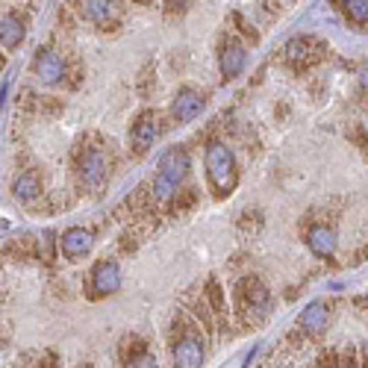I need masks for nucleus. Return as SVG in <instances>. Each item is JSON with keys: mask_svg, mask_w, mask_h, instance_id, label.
I'll return each instance as SVG.
<instances>
[{"mask_svg": "<svg viewBox=\"0 0 368 368\" xmlns=\"http://www.w3.org/2000/svg\"><path fill=\"white\" fill-rule=\"evenodd\" d=\"M344 15L353 24H368V0H344Z\"/></svg>", "mask_w": 368, "mask_h": 368, "instance_id": "nucleus-19", "label": "nucleus"}, {"mask_svg": "<svg viewBox=\"0 0 368 368\" xmlns=\"http://www.w3.org/2000/svg\"><path fill=\"white\" fill-rule=\"evenodd\" d=\"M248 65V50L245 44H239L236 39H227L218 50V68H221V77L224 80H236Z\"/></svg>", "mask_w": 368, "mask_h": 368, "instance_id": "nucleus-13", "label": "nucleus"}, {"mask_svg": "<svg viewBox=\"0 0 368 368\" xmlns=\"http://www.w3.org/2000/svg\"><path fill=\"white\" fill-rule=\"evenodd\" d=\"M360 86H362V89H368V62H365V68H362V74H360Z\"/></svg>", "mask_w": 368, "mask_h": 368, "instance_id": "nucleus-23", "label": "nucleus"}, {"mask_svg": "<svg viewBox=\"0 0 368 368\" xmlns=\"http://www.w3.org/2000/svg\"><path fill=\"white\" fill-rule=\"evenodd\" d=\"M171 356L174 362L183 368H198L206 360V348H203V339L198 330H180L174 342H171Z\"/></svg>", "mask_w": 368, "mask_h": 368, "instance_id": "nucleus-5", "label": "nucleus"}, {"mask_svg": "<svg viewBox=\"0 0 368 368\" xmlns=\"http://www.w3.org/2000/svg\"><path fill=\"white\" fill-rule=\"evenodd\" d=\"M77 171H80V180H83V186L98 192L107 186L109 180V156L103 147H86V151H80V159H77Z\"/></svg>", "mask_w": 368, "mask_h": 368, "instance_id": "nucleus-3", "label": "nucleus"}, {"mask_svg": "<svg viewBox=\"0 0 368 368\" xmlns=\"http://www.w3.org/2000/svg\"><path fill=\"white\" fill-rule=\"evenodd\" d=\"M301 333L309 339H321L327 333L330 327V306L324 301H313L309 306H304V313H301Z\"/></svg>", "mask_w": 368, "mask_h": 368, "instance_id": "nucleus-14", "label": "nucleus"}, {"mask_svg": "<svg viewBox=\"0 0 368 368\" xmlns=\"http://www.w3.org/2000/svg\"><path fill=\"white\" fill-rule=\"evenodd\" d=\"M306 245H309V250H313L315 257L330 259L333 254H336V245H339L336 230H333L330 224H313L306 230Z\"/></svg>", "mask_w": 368, "mask_h": 368, "instance_id": "nucleus-15", "label": "nucleus"}, {"mask_svg": "<svg viewBox=\"0 0 368 368\" xmlns=\"http://www.w3.org/2000/svg\"><path fill=\"white\" fill-rule=\"evenodd\" d=\"M194 0H165V15H186Z\"/></svg>", "mask_w": 368, "mask_h": 368, "instance_id": "nucleus-21", "label": "nucleus"}, {"mask_svg": "<svg viewBox=\"0 0 368 368\" xmlns=\"http://www.w3.org/2000/svg\"><path fill=\"white\" fill-rule=\"evenodd\" d=\"M27 39V24H24V18H18V15H3L0 18V48H6V50H18L21 44H24Z\"/></svg>", "mask_w": 368, "mask_h": 368, "instance_id": "nucleus-16", "label": "nucleus"}, {"mask_svg": "<svg viewBox=\"0 0 368 368\" xmlns=\"http://www.w3.org/2000/svg\"><path fill=\"white\" fill-rule=\"evenodd\" d=\"M336 3H344V0H336Z\"/></svg>", "mask_w": 368, "mask_h": 368, "instance_id": "nucleus-28", "label": "nucleus"}, {"mask_svg": "<svg viewBox=\"0 0 368 368\" xmlns=\"http://www.w3.org/2000/svg\"><path fill=\"white\" fill-rule=\"evenodd\" d=\"M203 103L206 100H203V95L198 89H189V86L180 89L174 103H171V118H174L177 124H189L203 112Z\"/></svg>", "mask_w": 368, "mask_h": 368, "instance_id": "nucleus-12", "label": "nucleus"}, {"mask_svg": "<svg viewBox=\"0 0 368 368\" xmlns=\"http://www.w3.org/2000/svg\"><path fill=\"white\" fill-rule=\"evenodd\" d=\"M348 139H351L356 147H360V154H362V156H368V130L362 127V124H353L351 133H348Z\"/></svg>", "mask_w": 368, "mask_h": 368, "instance_id": "nucleus-20", "label": "nucleus"}, {"mask_svg": "<svg viewBox=\"0 0 368 368\" xmlns=\"http://www.w3.org/2000/svg\"><path fill=\"white\" fill-rule=\"evenodd\" d=\"M33 74H36L44 86H56L65 80V59L62 53H56L53 48H42L33 56Z\"/></svg>", "mask_w": 368, "mask_h": 368, "instance_id": "nucleus-8", "label": "nucleus"}, {"mask_svg": "<svg viewBox=\"0 0 368 368\" xmlns=\"http://www.w3.org/2000/svg\"><path fill=\"white\" fill-rule=\"evenodd\" d=\"M203 297H206V304L212 306L215 318H227V315H224V295H221V286H218V280H210V283H206Z\"/></svg>", "mask_w": 368, "mask_h": 368, "instance_id": "nucleus-18", "label": "nucleus"}, {"mask_svg": "<svg viewBox=\"0 0 368 368\" xmlns=\"http://www.w3.org/2000/svg\"><path fill=\"white\" fill-rule=\"evenodd\" d=\"M133 3H151V0H133Z\"/></svg>", "mask_w": 368, "mask_h": 368, "instance_id": "nucleus-26", "label": "nucleus"}, {"mask_svg": "<svg viewBox=\"0 0 368 368\" xmlns=\"http://www.w3.org/2000/svg\"><path fill=\"white\" fill-rule=\"evenodd\" d=\"M236 309L248 327H257L271 313V292L259 277H241L236 283Z\"/></svg>", "mask_w": 368, "mask_h": 368, "instance_id": "nucleus-2", "label": "nucleus"}, {"mask_svg": "<svg viewBox=\"0 0 368 368\" xmlns=\"http://www.w3.org/2000/svg\"><path fill=\"white\" fill-rule=\"evenodd\" d=\"M189 165L192 163H189L186 147H168V151L159 156V171H156V174L171 180L174 186H180V183L186 180V174H189Z\"/></svg>", "mask_w": 368, "mask_h": 368, "instance_id": "nucleus-11", "label": "nucleus"}, {"mask_svg": "<svg viewBox=\"0 0 368 368\" xmlns=\"http://www.w3.org/2000/svg\"><path fill=\"white\" fill-rule=\"evenodd\" d=\"M356 306H360V309H368V297H356V301H353Z\"/></svg>", "mask_w": 368, "mask_h": 368, "instance_id": "nucleus-24", "label": "nucleus"}, {"mask_svg": "<svg viewBox=\"0 0 368 368\" xmlns=\"http://www.w3.org/2000/svg\"><path fill=\"white\" fill-rule=\"evenodd\" d=\"M121 289V268L115 259H100L95 268H91V277H89V295L95 297H109Z\"/></svg>", "mask_w": 368, "mask_h": 368, "instance_id": "nucleus-6", "label": "nucleus"}, {"mask_svg": "<svg viewBox=\"0 0 368 368\" xmlns=\"http://www.w3.org/2000/svg\"><path fill=\"white\" fill-rule=\"evenodd\" d=\"M95 248V230L89 227H68L59 239V250L68 259H83Z\"/></svg>", "mask_w": 368, "mask_h": 368, "instance_id": "nucleus-10", "label": "nucleus"}, {"mask_svg": "<svg viewBox=\"0 0 368 368\" xmlns=\"http://www.w3.org/2000/svg\"><path fill=\"white\" fill-rule=\"evenodd\" d=\"M283 3H292V0H283Z\"/></svg>", "mask_w": 368, "mask_h": 368, "instance_id": "nucleus-27", "label": "nucleus"}, {"mask_svg": "<svg viewBox=\"0 0 368 368\" xmlns=\"http://www.w3.org/2000/svg\"><path fill=\"white\" fill-rule=\"evenodd\" d=\"M203 159H206V180L212 186V194L215 198H227L239 183V165L233 151L224 142H210Z\"/></svg>", "mask_w": 368, "mask_h": 368, "instance_id": "nucleus-1", "label": "nucleus"}, {"mask_svg": "<svg viewBox=\"0 0 368 368\" xmlns=\"http://www.w3.org/2000/svg\"><path fill=\"white\" fill-rule=\"evenodd\" d=\"M318 365H342V353H339V351H324V353H318Z\"/></svg>", "mask_w": 368, "mask_h": 368, "instance_id": "nucleus-22", "label": "nucleus"}, {"mask_svg": "<svg viewBox=\"0 0 368 368\" xmlns=\"http://www.w3.org/2000/svg\"><path fill=\"white\" fill-rule=\"evenodd\" d=\"M324 50H327V44L315 36H295V39L286 42L283 59L289 62L292 71H306L309 65L324 59Z\"/></svg>", "mask_w": 368, "mask_h": 368, "instance_id": "nucleus-4", "label": "nucleus"}, {"mask_svg": "<svg viewBox=\"0 0 368 368\" xmlns=\"http://www.w3.org/2000/svg\"><path fill=\"white\" fill-rule=\"evenodd\" d=\"M362 353H365V360H362V362L368 365V342H365V348H362Z\"/></svg>", "mask_w": 368, "mask_h": 368, "instance_id": "nucleus-25", "label": "nucleus"}, {"mask_svg": "<svg viewBox=\"0 0 368 368\" xmlns=\"http://www.w3.org/2000/svg\"><path fill=\"white\" fill-rule=\"evenodd\" d=\"M159 136V124H156V115L151 109H145L136 115V121L130 124V154L136 156H145L147 151L154 147Z\"/></svg>", "mask_w": 368, "mask_h": 368, "instance_id": "nucleus-7", "label": "nucleus"}, {"mask_svg": "<svg viewBox=\"0 0 368 368\" xmlns=\"http://www.w3.org/2000/svg\"><path fill=\"white\" fill-rule=\"evenodd\" d=\"M83 18L100 30H109L118 24L121 3L118 0H83Z\"/></svg>", "mask_w": 368, "mask_h": 368, "instance_id": "nucleus-9", "label": "nucleus"}, {"mask_svg": "<svg viewBox=\"0 0 368 368\" xmlns=\"http://www.w3.org/2000/svg\"><path fill=\"white\" fill-rule=\"evenodd\" d=\"M12 194L21 203H30V201L42 198V180H39L36 171H24V174H18L15 183H12Z\"/></svg>", "mask_w": 368, "mask_h": 368, "instance_id": "nucleus-17", "label": "nucleus"}]
</instances>
